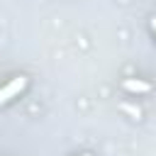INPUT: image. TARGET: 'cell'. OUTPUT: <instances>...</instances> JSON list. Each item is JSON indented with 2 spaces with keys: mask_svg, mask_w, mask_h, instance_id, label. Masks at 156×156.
Wrapping results in <instances>:
<instances>
[{
  "mask_svg": "<svg viewBox=\"0 0 156 156\" xmlns=\"http://www.w3.org/2000/svg\"><path fill=\"white\" fill-rule=\"evenodd\" d=\"M24 85H27V78H24V76H17V78H12L7 85H2V88H0V105L7 102V100H12L15 95H20Z\"/></svg>",
  "mask_w": 156,
  "mask_h": 156,
  "instance_id": "cell-1",
  "label": "cell"
},
{
  "mask_svg": "<svg viewBox=\"0 0 156 156\" xmlns=\"http://www.w3.org/2000/svg\"><path fill=\"white\" fill-rule=\"evenodd\" d=\"M151 29H154V34H156V17L151 20Z\"/></svg>",
  "mask_w": 156,
  "mask_h": 156,
  "instance_id": "cell-3",
  "label": "cell"
},
{
  "mask_svg": "<svg viewBox=\"0 0 156 156\" xmlns=\"http://www.w3.org/2000/svg\"><path fill=\"white\" fill-rule=\"evenodd\" d=\"M124 88L132 90V93H149V90H151L149 83H144V80H134V78H127V80H124Z\"/></svg>",
  "mask_w": 156,
  "mask_h": 156,
  "instance_id": "cell-2",
  "label": "cell"
},
{
  "mask_svg": "<svg viewBox=\"0 0 156 156\" xmlns=\"http://www.w3.org/2000/svg\"><path fill=\"white\" fill-rule=\"evenodd\" d=\"M83 156H90V154H83Z\"/></svg>",
  "mask_w": 156,
  "mask_h": 156,
  "instance_id": "cell-4",
  "label": "cell"
}]
</instances>
